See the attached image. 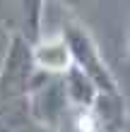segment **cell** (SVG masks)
Here are the masks:
<instances>
[{"instance_id":"obj_9","label":"cell","mask_w":130,"mask_h":132,"mask_svg":"<svg viewBox=\"0 0 130 132\" xmlns=\"http://www.w3.org/2000/svg\"><path fill=\"white\" fill-rule=\"evenodd\" d=\"M72 125H75V132H104L91 108H87V111H72Z\"/></svg>"},{"instance_id":"obj_7","label":"cell","mask_w":130,"mask_h":132,"mask_svg":"<svg viewBox=\"0 0 130 132\" xmlns=\"http://www.w3.org/2000/svg\"><path fill=\"white\" fill-rule=\"evenodd\" d=\"M0 132H41L29 113L27 98H12L0 103Z\"/></svg>"},{"instance_id":"obj_12","label":"cell","mask_w":130,"mask_h":132,"mask_svg":"<svg viewBox=\"0 0 130 132\" xmlns=\"http://www.w3.org/2000/svg\"><path fill=\"white\" fill-rule=\"evenodd\" d=\"M125 132H130V130H125Z\"/></svg>"},{"instance_id":"obj_2","label":"cell","mask_w":130,"mask_h":132,"mask_svg":"<svg viewBox=\"0 0 130 132\" xmlns=\"http://www.w3.org/2000/svg\"><path fill=\"white\" fill-rule=\"evenodd\" d=\"M39 70L34 65V51L22 31H12L0 60V103L12 98H27Z\"/></svg>"},{"instance_id":"obj_1","label":"cell","mask_w":130,"mask_h":132,"mask_svg":"<svg viewBox=\"0 0 130 132\" xmlns=\"http://www.w3.org/2000/svg\"><path fill=\"white\" fill-rule=\"evenodd\" d=\"M63 38L70 48V55H72V65L80 67L91 82L96 84V89L101 94H120L118 89V79L116 75L111 72L109 63L104 60L101 55V48H99L96 38L91 36V31L82 24L80 19L70 17L63 24Z\"/></svg>"},{"instance_id":"obj_3","label":"cell","mask_w":130,"mask_h":132,"mask_svg":"<svg viewBox=\"0 0 130 132\" xmlns=\"http://www.w3.org/2000/svg\"><path fill=\"white\" fill-rule=\"evenodd\" d=\"M27 103H29V113H32L39 130H60V122L72 111L65 96L63 77H53L41 89L32 91L27 96Z\"/></svg>"},{"instance_id":"obj_5","label":"cell","mask_w":130,"mask_h":132,"mask_svg":"<svg viewBox=\"0 0 130 132\" xmlns=\"http://www.w3.org/2000/svg\"><path fill=\"white\" fill-rule=\"evenodd\" d=\"M63 87H65V96L72 111H87L96 103V98L101 91L96 89V84L82 72L80 67H70L63 75Z\"/></svg>"},{"instance_id":"obj_4","label":"cell","mask_w":130,"mask_h":132,"mask_svg":"<svg viewBox=\"0 0 130 132\" xmlns=\"http://www.w3.org/2000/svg\"><path fill=\"white\" fill-rule=\"evenodd\" d=\"M32 51H34L36 70H41V72L51 75V77H63L72 67V55H70V48H67L65 38H63V31L43 34L32 46Z\"/></svg>"},{"instance_id":"obj_6","label":"cell","mask_w":130,"mask_h":132,"mask_svg":"<svg viewBox=\"0 0 130 132\" xmlns=\"http://www.w3.org/2000/svg\"><path fill=\"white\" fill-rule=\"evenodd\" d=\"M91 111L104 132H125V103L120 94H99Z\"/></svg>"},{"instance_id":"obj_10","label":"cell","mask_w":130,"mask_h":132,"mask_svg":"<svg viewBox=\"0 0 130 132\" xmlns=\"http://www.w3.org/2000/svg\"><path fill=\"white\" fill-rule=\"evenodd\" d=\"M128 72H130V41H128Z\"/></svg>"},{"instance_id":"obj_11","label":"cell","mask_w":130,"mask_h":132,"mask_svg":"<svg viewBox=\"0 0 130 132\" xmlns=\"http://www.w3.org/2000/svg\"><path fill=\"white\" fill-rule=\"evenodd\" d=\"M41 132H63V130H41Z\"/></svg>"},{"instance_id":"obj_8","label":"cell","mask_w":130,"mask_h":132,"mask_svg":"<svg viewBox=\"0 0 130 132\" xmlns=\"http://www.w3.org/2000/svg\"><path fill=\"white\" fill-rule=\"evenodd\" d=\"M22 12H24V27H22V36L29 43H36L43 36V17H46V3H22Z\"/></svg>"}]
</instances>
